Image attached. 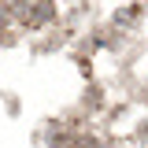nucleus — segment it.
<instances>
[{
    "label": "nucleus",
    "mask_w": 148,
    "mask_h": 148,
    "mask_svg": "<svg viewBox=\"0 0 148 148\" xmlns=\"http://www.w3.org/2000/svg\"><path fill=\"white\" fill-rule=\"evenodd\" d=\"M48 18H52V4H48V0H37V8L26 11V22H30V26H41V22H48Z\"/></svg>",
    "instance_id": "1"
}]
</instances>
